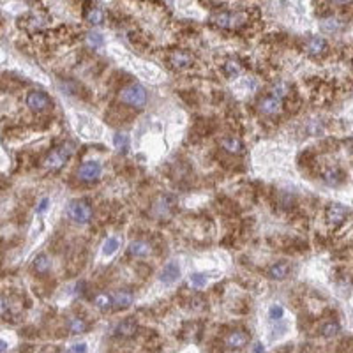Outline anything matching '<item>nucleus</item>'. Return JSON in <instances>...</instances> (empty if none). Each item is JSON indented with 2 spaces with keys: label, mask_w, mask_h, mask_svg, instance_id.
<instances>
[{
  "label": "nucleus",
  "mask_w": 353,
  "mask_h": 353,
  "mask_svg": "<svg viewBox=\"0 0 353 353\" xmlns=\"http://www.w3.org/2000/svg\"><path fill=\"white\" fill-rule=\"evenodd\" d=\"M72 154H74V143H72V141H64V143L55 147L53 150L44 157L43 166L46 169H50V171H57V169H60L62 166L71 159Z\"/></svg>",
  "instance_id": "f257e3e1"
},
{
  "label": "nucleus",
  "mask_w": 353,
  "mask_h": 353,
  "mask_svg": "<svg viewBox=\"0 0 353 353\" xmlns=\"http://www.w3.org/2000/svg\"><path fill=\"white\" fill-rule=\"evenodd\" d=\"M120 103L127 106H133V108H143L145 103H147V92L141 85L138 83H131V85L124 86L119 94Z\"/></svg>",
  "instance_id": "f03ea898"
},
{
  "label": "nucleus",
  "mask_w": 353,
  "mask_h": 353,
  "mask_svg": "<svg viewBox=\"0 0 353 353\" xmlns=\"http://www.w3.org/2000/svg\"><path fill=\"white\" fill-rule=\"evenodd\" d=\"M210 22L216 27L224 30H237L247 22V16L244 13H231V11H221L210 18Z\"/></svg>",
  "instance_id": "7ed1b4c3"
},
{
  "label": "nucleus",
  "mask_w": 353,
  "mask_h": 353,
  "mask_svg": "<svg viewBox=\"0 0 353 353\" xmlns=\"http://www.w3.org/2000/svg\"><path fill=\"white\" fill-rule=\"evenodd\" d=\"M67 216L78 224H86L92 219V207L86 202H71L67 205Z\"/></svg>",
  "instance_id": "20e7f679"
},
{
  "label": "nucleus",
  "mask_w": 353,
  "mask_h": 353,
  "mask_svg": "<svg viewBox=\"0 0 353 353\" xmlns=\"http://www.w3.org/2000/svg\"><path fill=\"white\" fill-rule=\"evenodd\" d=\"M101 173L103 168L98 161H85L79 164L76 175H78V179L81 182H96L101 176Z\"/></svg>",
  "instance_id": "39448f33"
},
{
  "label": "nucleus",
  "mask_w": 353,
  "mask_h": 353,
  "mask_svg": "<svg viewBox=\"0 0 353 353\" xmlns=\"http://www.w3.org/2000/svg\"><path fill=\"white\" fill-rule=\"evenodd\" d=\"M325 217H327L328 226L337 228L339 224H342L348 217V209L341 205V203H330L325 210Z\"/></svg>",
  "instance_id": "423d86ee"
},
{
  "label": "nucleus",
  "mask_w": 353,
  "mask_h": 353,
  "mask_svg": "<svg viewBox=\"0 0 353 353\" xmlns=\"http://www.w3.org/2000/svg\"><path fill=\"white\" fill-rule=\"evenodd\" d=\"M27 106L34 112H44L51 106V99L43 91H32L27 96Z\"/></svg>",
  "instance_id": "0eeeda50"
},
{
  "label": "nucleus",
  "mask_w": 353,
  "mask_h": 353,
  "mask_svg": "<svg viewBox=\"0 0 353 353\" xmlns=\"http://www.w3.org/2000/svg\"><path fill=\"white\" fill-rule=\"evenodd\" d=\"M193 62H195V57L186 50H175L168 57V64L171 65L173 69H176V71H182V69L191 67Z\"/></svg>",
  "instance_id": "6e6552de"
},
{
  "label": "nucleus",
  "mask_w": 353,
  "mask_h": 353,
  "mask_svg": "<svg viewBox=\"0 0 353 353\" xmlns=\"http://www.w3.org/2000/svg\"><path fill=\"white\" fill-rule=\"evenodd\" d=\"M304 48H306V53L309 55V57H321V55L327 53L328 50V44L327 41L323 39V37H318V36H311L307 37L306 44H304Z\"/></svg>",
  "instance_id": "1a4fd4ad"
},
{
  "label": "nucleus",
  "mask_w": 353,
  "mask_h": 353,
  "mask_svg": "<svg viewBox=\"0 0 353 353\" xmlns=\"http://www.w3.org/2000/svg\"><path fill=\"white\" fill-rule=\"evenodd\" d=\"M258 110H259V113H263V115H267V117L278 115V113L283 110V101L271 94V96H267V98H263L261 101L258 103Z\"/></svg>",
  "instance_id": "9d476101"
},
{
  "label": "nucleus",
  "mask_w": 353,
  "mask_h": 353,
  "mask_svg": "<svg viewBox=\"0 0 353 353\" xmlns=\"http://www.w3.org/2000/svg\"><path fill=\"white\" fill-rule=\"evenodd\" d=\"M224 342H226V346L230 349H240L249 342V334L244 330H233L228 334V337Z\"/></svg>",
  "instance_id": "9b49d317"
},
{
  "label": "nucleus",
  "mask_w": 353,
  "mask_h": 353,
  "mask_svg": "<svg viewBox=\"0 0 353 353\" xmlns=\"http://www.w3.org/2000/svg\"><path fill=\"white\" fill-rule=\"evenodd\" d=\"M321 179H323V182L327 186H332V188H335V186H339L342 181H344V175H342V171L337 168V166H330V168L323 169V173H321Z\"/></svg>",
  "instance_id": "f8f14e48"
},
{
  "label": "nucleus",
  "mask_w": 353,
  "mask_h": 353,
  "mask_svg": "<svg viewBox=\"0 0 353 353\" xmlns=\"http://www.w3.org/2000/svg\"><path fill=\"white\" fill-rule=\"evenodd\" d=\"M138 332V323L131 318L127 320H122L115 328H113V334L119 335V337H131Z\"/></svg>",
  "instance_id": "ddd939ff"
},
{
  "label": "nucleus",
  "mask_w": 353,
  "mask_h": 353,
  "mask_svg": "<svg viewBox=\"0 0 353 353\" xmlns=\"http://www.w3.org/2000/svg\"><path fill=\"white\" fill-rule=\"evenodd\" d=\"M127 252H129V256H134V258H145V256H148L152 252V245L147 240H134L129 244Z\"/></svg>",
  "instance_id": "4468645a"
},
{
  "label": "nucleus",
  "mask_w": 353,
  "mask_h": 353,
  "mask_svg": "<svg viewBox=\"0 0 353 353\" xmlns=\"http://www.w3.org/2000/svg\"><path fill=\"white\" fill-rule=\"evenodd\" d=\"M290 263L286 261H279V263H274V265H271L267 271V276L271 279H276V281H283V279L288 278L290 274Z\"/></svg>",
  "instance_id": "2eb2a0df"
},
{
  "label": "nucleus",
  "mask_w": 353,
  "mask_h": 353,
  "mask_svg": "<svg viewBox=\"0 0 353 353\" xmlns=\"http://www.w3.org/2000/svg\"><path fill=\"white\" fill-rule=\"evenodd\" d=\"M181 278V269H179V265L176 263H168L164 269H162L161 272V281L164 283V285H171V283H175L176 279Z\"/></svg>",
  "instance_id": "dca6fc26"
},
{
  "label": "nucleus",
  "mask_w": 353,
  "mask_h": 353,
  "mask_svg": "<svg viewBox=\"0 0 353 353\" xmlns=\"http://www.w3.org/2000/svg\"><path fill=\"white\" fill-rule=\"evenodd\" d=\"M221 147H223L226 152H230V154H235V155H238V154H242V152H244V143H242V141L238 140V138H235V136L223 138V140H221Z\"/></svg>",
  "instance_id": "f3484780"
},
{
  "label": "nucleus",
  "mask_w": 353,
  "mask_h": 353,
  "mask_svg": "<svg viewBox=\"0 0 353 353\" xmlns=\"http://www.w3.org/2000/svg\"><path fill=\"white\" fill-rule=\"evenodd\" d=\"M175 205H176L175 196H171V195H162L161 198L157 200V203L154 205V209L159 210L157 216H166V212H168V210H171Z\"/></svg>",
  "instance_id": "a211bd4d"
},
{
  "label": "nucleus",
  "mask_w": 353,
  "mask_h": 353,
  "mask_svg": "<svg viewBox=\"0 0 353 353\" xmlns=\"http://www.w3.org/2000/svg\"><path fill=\"white\" fill-rule=\"evenodd\" d=\"M131 304H133V293L127 292V290H120L113 295V306L117 309H127Z\"/></svg>",
  "instance_id": "6ab92c4d"
},
{
  "label": "nucleus",
  "mask_w": 353,
  "mask_h": 353,
  "mask_svg": "<svg viewBox=\"0 0 353 353\" xmlns=\"http://www.w3.org/2000/svg\"><path fill=\"white\" fill-rule=\"evenodd\" d=\"M85 20L91 25H101L105 22V13L99 8H89V11L85 13Z\"/></svg>",
  "instance_id": "aec40b11"
},
{
  "label": "nucleus",
  "mask_w": 353,
  "mask_h": 353,
  "mask_svg": "<svg viewBox=\"0 0 353 353\" xmlns=\"http://www.w3.org/2000/svg\"><path fill=\"white\" fill-rule=\"evenodd\" d=\"M94 306L101 311H108L113 307V297L108 295V293H99V295L94 297Z\"/></svg>",
  "instance_id": "412c9836"
},
{
  "label": "nucleus",
  "mask_w": 353,
  "mask_h": 353,
  "mask_svg": "<svg viewBox=\"0 0 353 353\" xmlns=\"http://www.w3.org/2000/svg\"><path fill=\"white\" fill-rule=\"evenodd\" d=\"M50 267H51V261L46 254L36 256V259H34V271H36L37 274H46V272L50 271Z\"/></svg>",
  "instance_id": "4be33fe9"
},
{
  "label": "nucleus",
  "mask_w": 353,
  "mask_h": 353,
  "mask_svg": "<svg viewBox=\"0 0 353 353\" xmlns=\"http://www.w3.org/2000/svg\"><path fill=\"white\" fill-rule=\"evenodd\" d=\"M272 96H276L278 99H285L290 96V85L286 81H276L272 85Z\"/></svg>",
  "instance_id": "5701e85b"
},
{
  "label": "nucleus",
  "mask_w": 353,
  "mask_h": 353,
  "mask_svg": "<svg viewBox=\"0 0 353 353\" xmlns=\"http://www.w3.org/2000/svg\"><path fill=\"white\" fill-rule=\"evenodd\" d=\"M320 27H321V30H323V32L334 34V32H337V30L341 29V22H339V20H335V18H325V20H321Z\"/></svg>",
  "instance_id": "b1692460"
},
{
  "label": "nucleus",
  "mask_w": 353,
  "mask_h": 353,
  "mask_svg": "<svg viewBox=\"0 0 353 353\" xmlns=\"http://www.w3.org/2000/svg\"><path fill=\"white\" fill-rule=\"evenodd\" d=\"M119 247H120V240L117 237L106 238L105 245H103V254H105V256H112Z\"/></svg>",
  "instance_id": "393cba45"
},
{
  "label": "nucleus",
  "mask_w": 353,
  "mask_h": 353,
  "mask_svg": "<svg viewBox=\"0 0 353 353\" xmlns=\"http://www.w3.org/2000/svg\"><path fill=\"white\" fill-rule=\"evenodd\" d=\"M67 327L71 334H81V332L86 330V321L83 320V318H72Z\"/></svg>",
  "instance_id": "a878e982"
},
{
  "label": "nucleus",
  "mask_w": 353,
  "mask_h": 353,
  "mask_svg": "<svg viewBox=\"0 0 353 353\" xmlns=\"http://www.w3.org/2000/svg\"><path fill=\"white\" fill-rule=\"evenodd\" d=\"M113 145H115V148L119 152H127V148H129V138H127V134L117 133L115 138H113Z\"/></svg>",
  "instance_id": "bb28decb"
},
{
  "label": "nucleus",
  "mask_w": 353,
  "mask_h": 353,
  "mask_svg": "<svg viewBox=\"0 0 353 353\" xmlns=\"http://www.w3.org/2000/svg\"><path fill=\"white\" fill-rule=\"evenodd\" d=\"M223 72L228 78H237V76L240 74V65L233 60H228L226 64L223 65Z\"/></svg>",
  "instance_id": "cd10ccee"
},
{
  "label": "nucleus",
  "mask_w": 353,
  "mask_h": 353,
  "mask_svg": "<svg viewBox=\"0 0 353 353\" xmlns=\"http://www.w3.org/2000/svg\"><path fill=\"white\" fill-rule=\"evenodd\" d=\"M339 330H341V327H339L337 321H328V323H325L323 327H321V335H325V337H334V335H337Z\"/></svg>",
  "instance_id": "c85d7f7f"
},
{
  "label": "nucleus",
  "mask_w": 353,
  "mask_h": 353,
  "mask_svg": "<svg viewBox=\"0 0 353 353\" xmlns=\"http://www.w3.org/2000/svg\"><path fill=\"white\" fill-rule=\"evenodd\" d=\"M103 36L101 34H98V32H91V34H86V44L91 48H99V46H103Z\"/></svg>",
  "instance_id": "c756f323"
},
{
  "label": "nucleus",
  "mask_w": 353,
  "mask_h": 353,
  "mask_svg": "<svg viewBox=\"0 0 353 353\" xmlns=\"http://www.w3.org/2000/svg\"><path fill=\"white\" fill-rule=\"evenodd\" d=\"M269 316H271V320L279 321L283 316H285V309H283V306H279V304H274V306L269 309Z\"/></svg>",
  "instance_id": "7c9ffc66"
},
{
  "label": "nucleus",
  "mask_w": 353,
  "mask_h": 353,
  "mask_svg": "<svg viewBox=\"0 0 353 353\" xmlns=\"http://www.w3.org/2000/svg\"><path fill=\"white\" fill-rule=\"evenodd\" d=\"M191 285L196 286V288H203L207 285V278L203 274H195L191 276Z\"/></svg>",
  "instance_id": "2f4dec72"
},
{
  "label": "nucleus",
  "mask_w": 353,
  "mask_h": 353,
  "mask_svg": "<svg viewBox=\"0 0 353 353\" xmlns=\"http://www.w3.org/2000/svg\"><path fill=\"white\" fill-rule=\"evenodd\" d=\"M9 307H11V304H9V300L6 299L4 295H0V318H4L6 314L9 313Z\"/></svg>",
  "instance_id": "473e14b6"
},
{
  "label": "nucleus",
  "mask_w": 353,
  "mask_h": 353,
  "mask_svg": "<svg viewBox=\"0 0 353 353\" xmlns=\"http://www.w3.org/2000/svg\"><path fill=\"white\" fill-rule=\"evenodd\" d=\"M48 205H50V200H48V198H43V200H41L39 205H37V209H36L37 214H43L44 210L48 209Z\"/></svg>",
  "instance_id": "72a5a7b5"
},
{
  "label": "nucleus",
  "mask_w": 353,
  "mask_h": 353,
  "mask_svg": "<svg viewBox=\"0 0 353 353\" xmlns=\"http://www.w3.org/2000/svg\"><path fill=\"white\" fill-rule=\"evenodd\" d=\"M71 348L74 349V353H86V344H85V342H79V344H72Z\"/></svg>",
  "instance_id": "f704fd0d"
},
{
  "label": "nucleus",
  "mask_w": 353,
  "mask_h": 353,
  "mask_svg": "<svg viewBox=\"0 0 353 353\" xmlns=\"http://www.w3.org/2000/svg\"><path fill=\"white\" fill-rule=\"evenodd\" d=\"M252 353H265V348H263L261 342H256L254 348H252Z\"/></svg>",
  "instance_id": "c9c22d12"
},
{
  "label": "nucleus",
  "mask_w": 353,
  "mask_h": 353,
  "mask_svg": "<svg viewBox=\"0 0 353 353\" xmlns=\"http://www.w3.org/2000/svg\"><path fill=\"white\" fill-rule=\"evenodd\" d=\"M332 4H335V6H346V4H349L351 0H330Z\"/></svg>",
  "instance_id": "e433bc0d"
},
{
  "label": "nucleus",
  "mask_w": 353,
  "mask_h": 353,
  "mask_svg": "<svg viewBox=\"0 0 353 353\" xmlns=\"http://www.w3.org/2000/svg\"><path fill=\"white\" fill-rule=\"evenodd\" d=\"M4 351H8V342L0 339V353H4Z\"/></svg>",
  "instance_id": "4c0bfd02"
},
{
  "label": "nucleus",
  "mask_w": 353,
  "mask_h": 353,
  "mask_svg": "<svg viewBox=\"0 0 353 353\" xmlns=\"http://www.w3.org/2000/svg\"><path fill=\"white\" fill-rule=\"evenodd\" d=\"M210 4H214V6H219V4H224L226 0H209Z\"/></svg>",
  "instance_id": "58836bf2"
},
{
  "label": "nucleus",
  "mask_w": 353,
  "mask_h": 353,
  "mask_svg": "<svg viewBox=\"0 0 353 353\" xmlns=\"http://www.w3.org/2000/svg\"><path fill=\"white\" fill-rule=\"evenodd\" d=\"M64 353H74V349H72V348H69V349H65Z\"/></svg>",
  "instance_id": "ea45409f"
}]
</instances>
